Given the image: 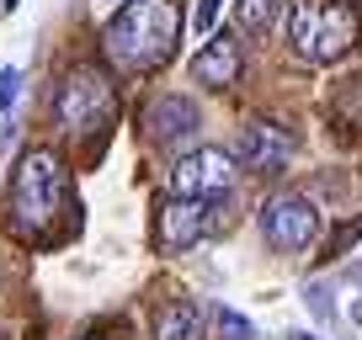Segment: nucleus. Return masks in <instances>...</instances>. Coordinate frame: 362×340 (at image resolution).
I'll return each mask as SVG.
<instances>
[{
	"label": "nucleus",
	"mask_w": 362,
	"mask_h": 340,
	"mask_svg": "<svg viewBox=\"0 0 362 340\" xmlns=\"http://www.w3.org/2000/svg\"><path fill=\"white\" fill-rule=\"evenodd\" d=\"M181 43V11L176 0H128L123 11L107 22L102 54L123 75H149L160 69Z\"/></svg>",
	"instance_id": "1"
},
{
	"label": "nucleus",
	"mask_w": 362,
	"mask_h": 340,
	"mask_svg": "<svg viewBox=\"0 0 362 340\" xmlns=\"http://www.w3.org/2000/svg\"><path fill=\"white\" fill-rule=\"evenodd\" d=\"M64 159L54 149H27L22 165H16V181H11V224L16 234H43L48 224L59 218L64 207Z\"/></svg>",
	"instance_id": "2"
},
{
	"label": "nucleus",
	"mask_w": 362,
	"mask_h": 340,
	"mask_svg": "<svg viewBox=\"0 0 362 340\" xmlns=\"http://www.w3.org/2000/svg\"><path fill=\"white\" fill-rule=\"evenodd\" d=\"M288 43L309 64H336L357 43V11L346 0H293L288 11Z\"/></svg>",
	"instance_id": "3"
},
{
	"label": "nucleus",
	"mask_w": 362,
	"mask_h": 340,
	"mask_svg": "<svg viewBox=\"0 0 362 340\" xmlns=\"http://www.w3.org/2000/svg\"><path fill=\"white\" fill-rule=\"evenodd\" d=\"M54 117L64 133H96V128H107L117 117V85L107 69L96 64H75L64 75V85H59L54 96Z\"/></svg>",
	"instance_id": "4"
},
{
	"label": "nucleus",
	"mask_w": 362,
	"mask_h": 340,
	"mask_svg": "<svg viewBox=\"0 0 362 340\" xmlns=\"http://www.w3.org/2000/svg\"><path fill=\"white\" fill-rule=\"evenodd\" d=\"M261 234H267V245L272 250H304V245H315V234H320V213H315V202L309 197H298V192H283V197H272L267 207H261Z\"/></svg>",
	"instance_id": "5"
},
{
	"label": "nucleus",
	"mask_w": 362,
	"mask_h": 340,
	"mask_svg": "<svg viewBox=\"0 0 362 340\" xmlns=\"http://www.w3.org/2000/svg\"><path fill=\"white\" fill-rule=\"evenodd\" d=\"M235 176H240L235 154H224V149H192L170 170V192L176 197H224L235 186Z\"/></svg>",
	"instance_id": "6"
},
{
	"label": "nucleus",
	"mask_w": 362,
	"mask_h": 340,
	"mask_svg": "<svg viewBox=\"0 0 362 340\" xmlns=\"http://www.w3.org/2000/svg\"><path fill=\"white\" fill-rule=\"evenodd\" d=\"M218 229V202L214 197H170L160 207V250H192L203 234Z\"/></svg>",
	"instance_id": "7"
},
{
	"label": "nucleus",
	"mask_w": 362,
	"mask_h": 340,
	"mask_svg": "<svg viewBox=\"0 0 362 340\" xmlns=\"http://www.w3.org/2000/svg\"><path fill=\"white\" fill-rule=\"evenodd\" d=\"M288 154H293V133H288L283 123H250L245 133H240V159H245V170H256V176H277V170L288 165Z\"/></svg>",
	"instance_id": "8"
},
{
	"label": "nucleus",
	"mask_w": 362,
	"mask_h": 340,
	"mask_svg": "<svg viewBox=\"0 0 362 340\" xmlns=\"http://www.w3.org/2000/svg\"><path fill=\"white\" fill-rule=\"evenodd\" d=\"M144 128H149L155 144H181V138H192L197 128H203V112H197V102H187V96H160V102H149Z\"/></svg>",
	"instance_id": "9"
},
{
	"label": "nucleus",
	"mask_w": 362,
	"mask_h": 340,
	"mask_svg": "<svg viewBox=\"0 0 362 340\" xmlns=\"http://www.w3.org/2000/svg\"><path fill=\"white\" fill-rule=\"evenodd\" d=\"M192 80L197 85H214V91L235 85L240 80V43L235 37H208V43L197 48V59H192Z\"/></svg>",
	"instance_id": "10"
},
{
	"label": "nucleus",
	"mask_w": 362,
	"mask_h": 340,
	"mask_svg": "<svg viewBox=\"0 0 362 340\" xmlns=\"http://www.w3.org/2000/svg\"><path fill=\"white\" fill-rule=\"evenodd\" d=\"M155 340H208V319L192 298H176L155 314Z\"/></svg>",
	"instance_id": "11"
},
{
	"label": "nucleus",
	"mask_w": 362,
	"mask_h": 340,
	"mask_svg": "<svg viewBox=\"0 0 362 340\" xmlns=\"http://www.w3.org/2000/svg\"><path fill=\"white\" fill-rule=\"evenodd\" d=\"M277 6H283V0H235L240 32H267V27L277 22Z\"/></svg>",
	"instance_id": "12"
},
{
	"label": "nucleus",
	"mask_w": 362,
	"mask_h": 340,
	"mask_svg": "<svg viewBox=\"0 0 362 340\" xmlns=\"http://www.w3.org/2000/svg\"><path fill=\"white\" fill-rule=\"evenodd\" d=\"M218 335L224 340H256V324L245 314H235V308H218Z\"/></svg>",
	"instance_id": "13"
},
{
	"label": "nucleus",
	"mask_w": 362,
	"mask_h": 340,
	"mask_svg": "<svg viewBox=\"0 0 362 340\" xmlns=\"http://www.w3.org/2000/svg\"><path fill=\"white\" fill-rule=\"evenodd\" d=\"M22 96V69H0V112H11Z\"/></svg>",
	"instance_id": "14"
},
{
	"label": "nucleus",
	"mask_w": 362,
	"mask_h": 340,
	"mask_svg": "<svg viewBox=\"0 0 362 340\" xmlns=\"http://www.w3.org/2000/svg\"><path fill=\"white\" fill-rule=\"evenodd\" d=\"M218 11H224V0H197V11H192V27L197 32H214V22H218Z\"/></svg>",
	"instance_id": "15"
},
{
	"label": "nucleus",
	"mask_w": 362,
	"mask_h": 340,
	"mask_svg": "<svg viewBox=\"0 0 362 340\" xmlns=\"http://www.w3.org/2000/svg\"><path fill=\"white\" fill-rule=\"evenodd\" d=\"M357 234H362V218H351V224L341 229L336 239H330V255H341V250H346V245H351V239H357Z\"/></svg>",
	"instance_id": "16"
},
{
	"label": "nucleus",
	"mask_w": 362,
	"mask_h": 340,
	"mask_svg": "<svg viewBox=\"0 0 362 340\" xmlns=\"http://www.w3.org/2000/svg\"><path fill=\"white\" fill-rule=\"evenodd\" d=\"M304 298H309V308H315L320 319L330 314V303H325V287H320V282H309V287H304Z\"/></svg>",
	"instance_id": "17"
},
{
	"label": "nucleus",
	"mask_w": 362,
	"mask_h": 340,
	"mask_svg": "<svg viewBox=\"0 0 362 340\" xmlns=\"http://www.w3.org/2000/svg\"><path fill=\"white\" fill-rule=\"evenodd\" d=\"M351 319H357V324H362V293L351 298Z\"/></svg>",
	"instance_id": "18"
},
{
	"label": "nucleus",
	"mask_w": 362,
	"mask_h": 340,
	"mask_svg": "<svg viewBox=\"0 0 362 340\" xmlns=\"http://www.w3.org/2000/svg\"><path fill=\"white\" fill-rule=\"evenodd\" d=\"M288 340H315V335H304V329H293V335H288Z\"/></svg>",
	"instance_id": "19"
},
{
	"label": "nucleus",
	"mask_w": 362,
	"mask_h": 340,
	"mask_svg": "<svg viewBox=\"0 0 362 340\" xmlns=\"http://www.w3.org/2000/svg\"><path fill=\"white\" fill-rule=\"evenodd\" d=\"M0 6H6V11H16V6H22V0H0Z\"/></svg>",
	"instance_id": "20"
},
{
	"label": "nucleus",
	"mask_w": 362,
	"mask_h": 340,
	"mask_svg": "<svg viewBox=\"0 0 362 340\" xmlns=\"http://www.w3.org/2000/svg\"><path fill=\"white\" fill-rule=\"evenodd\" d=\"M90 340H107V335H90Z\"/></svg>",
	"instance_id": "21"
},
{
	"label": "nucleus",
	"mask_w": 362,
	"mask_h": 340,
	"mask_svg": "<svg viewBox=\"0 0 362 340\" xmlns=\"http://www.w3.org/2000/svg\"><path fill=\"white\" fill-rule=\"evenodd\" d=\"M0 340H6V335H0Z\"/></svg>",
	"instance_id": "22"
}]
</instances>
